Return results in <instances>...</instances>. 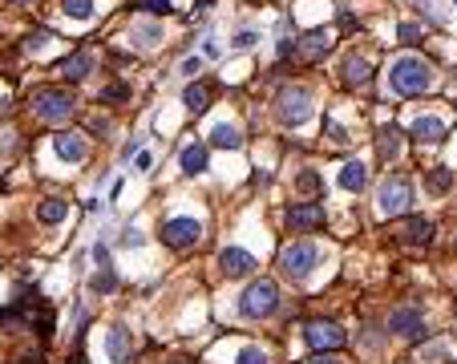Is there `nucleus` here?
Here are the masks:
<instances>
[{"label":"nucleus","instance_id":"1","mask_svg":"<svg viewBox=\"0 0 457 364\" xmlns=\"http://www.w3.org/2000/svg\"><path fill=\"white\" fill-rule=\"evenodd\" d=\"M389 85H393V93H401V98H417V93H425V89L433 85V65L425 61V57H417V53H405V57H396L393 69H389Z\"/></svg>","mask_w":457,"mask_h":364},{"label":"nucleus","instance_id":"2","mask_svg":"<svg viewBox=\"0 0 457 364\" xmlns=\"http://www.w3.org/2000/svg\"><path fill=\"white\" fill-rule=\"evenodd\" d=\"M279 308V288H275V279H251V288L243 291V300H239V316H247V320H263V316H275Z\"/></svg>","mask_w":457,"mask_h":364},{"label":"nucleus","instance_id":"3","mask_svg":"<svg viewBox=\"0 0 457 364\" xmlns=\"http://www.w3.org/2000/svg\"><path fill=\"white\" fill-rule=\"evenodd\" d=\"M275 118L284 126H304L312 118V93L304 85H284L275 93Z\"/></svg>","mask_w":457,"mask_h":364},{"label":"nucleus","instance_id":"4","mask_svg":"<svg viewBox=\"0 0 457 364\" xmlns=\"http://www.w3.org/2000/svg\"><path fill=\"white\" fill-rule=\"evenodd\" d=\"M409 202H413V187H409V178H401V175H389L381 182V190H376V211H381L384 219L405 214Z\"/></svg>","mask_w":457,"mask_h":364},{"label":"nucleus","instance_id":"5","mask_svg":"<svg viewBox=\"0 0 457 364\" xmlns=\"http://www.w3.org/2000/svg\"><path fill=\"white\" fill-rule=\"evenodd\" d=\"M73 110L77 105L65 89H37L33 93V113L45 122H65V118H73Z\"/></svg>","mask_w":457,"mask_h":364},{"label":"nucleus","instance_id":"6","mask_svg":"<svg viewBox=\"0 0 457 364\" xmlns=\"http://www.w3.org/2000/svg\"><path fill=\"white\" fill-rule=\"evenodd\" d=\"M320 251H316V243H287L284 255H279V267H284L287 279H308L312 267H316Z\"/></svg>","mask_w":457,"mask_h":364},{"label":"nucleus","instance_id":"7","mask_svg":"<svg viewBox=\"0 0 457 364\" xmlns=\"http://www.w3.org/2000/svg\"><path fill=\"white\" fill-rule=\"evenodd\" d=\"M162 239H166V247H174V251H186V247H195L198 239H202V223L198 219H166L162 223Z\"/></svg>","mask_w":457,"mask_h":364},{"label":"nucleus","instance_id":"8","mask_svg":"<svg viewBox=\"0 0 457 364\" xmlns=\"http://www.w3.org/2000/svg\"><path fill=\"white\" fill-rule=\"evenodd\" d=\"M304 340H308V348L316 352H336V348H344V328L332 324V320H316V324L304 328Z\"/></svg>","mask_w":457,"mask_h":364},{"label":"nucleus","instance_id":"9","mask_svg":"<svg viewBox=\"0 0 457 364\" xmlns=\"http://www.w3.org/2000/svg\"><path fill=\"white\" fill-rule=\"evenodd\" d=\"M328 223V214H324L320 202H296V207H287V227L304 235V231H320Z\"/></svg>","mask_w":457,"mask_h":364},{"label":"nucleus","instance_id":"10","mask_svg":"<svg viewBox=\"0 0 457 364\" xmlns=\"http://www.w3.org/2000/svg\"><path fill=\"white\" fill-rule=\"evenodd\" d=\"M389 332H396V336H405V340H421L425 336V316L417 308H396L389 316Z\"/></svg>","mask_w":457,"mask_h":364},{"label":"nucleus","instance_id":"11","mask_svg":"<svg viewBox=\"0 0 457 364\" xmlns=\"http://www.w3.org/2000/svg\"><path fill=\"white\" fill-rule=\"evenodd\" d=\"M219 267H222V276L243 279L255 271V255H247L243 247H227V251H219Z\"/></svg>","mask_w":457,"mask_h":364},{"label":"nucleus","instance_id":"12","mask_svg":"<svg viewBox=\"0 0 457 364\" xmlns=\"http://www.w3.org/2000/svg\"><path fill=\"white\" fill-rule=\"evenodd\" d=\"M401 243H409V247H429L433 243V223L429 219H421V214L405 219V227H401Z\"/></svg>","mask_w":457,"mask_h":364},{"label":"nucleus","instance_id":"13","mask_svg":"<svg viewBox=\"0 0 457 364\" xmlns=\"http://www.w3.org/2000/svg\"><path fill=\"white\" fill-rule=\"evenodd\" d=\"M376 150H381L384 162L401 158V150H405V134H401L396 126H381V130H376Z\"/></svg>","mask_w":457,"mask_h":364},{"label":"nucleus","instance_id":"14","mask_svg":"<svg viewBox=\"0 0 457 364\" xmlns=\"http://www.w3.org/2000/svg\"><path fill=\"white\" fill-rule=\"evenodd\" d=\"M328 49H332V33L328 28H316V33H308V37L299 41V57L304 61H320Z\"/></svg>","mask_w":457,"mask_h":364},{"label":"nucleus","instance_id":"15","mask_svg":"<svg viewBox=\"0 0 457 364\" xmlns=\"http://www.w3.org/2000/svg\"><path fill=\"white\" fill-rule=\"evenodd\" d=\"M413 138H417L421 146H437V142L445 138V122H437V118H425V113H421L417 122H413Z\"/></svg>","mask_w":457,"mask_h":364},{"label":"nucleus","instance_id":"16","mask_svg":"<svg viewBox=\"0 0 457 364\" xmlns=\"http://www.w3.org/2000/svg\"><path fill=\"white\" fill-rule=\"evenodd\" d=\"M57 73H61L65 81H81V77L93 73V57H89V53H73V57H65V61L57 65Z\"/></svg>","mask_w":457,"mask_h":364},{"label":"nucleus","instance_id":"17","mask_svg":"<svg viewBox=\"0 0 457 364\" xmlns=\"http://www.w3.org/2000/svg\"><path fill=\"white\" fill-rule=\"evenodd\" d=\"M53 150H57L61 162H86V142L73 138V134H57V138H53Z\"/></svg>","mask_w":457,"mask_h":364},{"label":"nucleus","instance_id":"18","mask_svg":"<svg viewBox=\"0 0 457 364\" xmlns=\"http://www.w3.org/2000/svg\"><path fill=\"white\" fill-rule=\"evenodd\" d=\"M372 81V69H369V61H364V57H356V53H352V57H344V85H369Z\"/></svg>","mask_w":457,"mask_h":364},{"label":"nucleus","instance_id":"19","mask_svg":"<svg viewBox=\"0 0 457 364\" xmlns=\"http://www.w3.org/2000/svg\"><path fill=\"white\" fill-rule=\"evenodd\" d=\"M364 182H369V166L360 162V158L344 162V170H340V187L344 190H364Z\"/></svg>","mask_w":457,"mask_h":364},{"label":"nucleus","instance_id":"20","mask_svg":"<svg viewBox=\"0 0 457 364\" xmlns=\"http://www.w3.org/2000/svg\"><path fill=\"white\" fill-rule=\"evenodd\" d=\"M106 352H110L113 364H122L130 356V332L125 328H110V336H106Z\"/></svg>","mask_w":457,"mask_h":364},{"label":"nucleus","instance_id":"21","mask_svg":"<svg viewBox=\"0 0 457 364\" xmlns=\"http://www.w3.org/2000/svg\"><path fill=\"white\" fill-rule=\"evenodd\" d=\"M183 170L186 175H202V170H207V146H202V142L183 146Z\"/></svg>","mask_w":457,"mask_h":364},{"label":"nucleus","instance_id":"22","mask_svg":"<svg viewBox=\"0 0 457 364\" xmlns=\"http://www.w3.org/2000/svg\"><path fill=\"white\" fill-rule=\"evenodd\" d=\"M210 146H219V150H239V146H243V134H239L235 126L222 122V126L210 130Z\"/></svg>","mask_w":457,"mask_h":364},{"label":"nucleus","instance_id":"23","mask_svg":"<svg viewBox=\"0 0 457 364\" xmlns=\"http://www.w3.org/2000/svg\"><path fill=\"white\" fill-rule=\"evenodd\" d=\"M449 187H453V170L449 166H433L429 175H425V190L429 194H445Z\"/></svg>","mask_w":457,"mask_h":364},{"label":"nucleus","instance_id":"24","mask_svg":"<svg viewBox=\"0 0 457 364\" xmlns=\"http://www.w3.org/2000/svg\"><path fill=\"white\" fill-rule=\"evenodd\" d=\"M65 214H69V202H65V199H45L37 207V219H41V223H49V227L61 223Z\"/></svg>","mask_w":457,"mask_h":364},{"label":"nucleus","instance_id":"25","mask_svg":"<svg viewBox=\"0 0 457 364\" xmlns=\"http://www.w3.org/2000/svg\"><path fill=\"white\" fill-rule=\"evenodd\" d=\"M183 101H186V110L190 113H207L210 110V89L207 85H186Z\"/></svg>","mask_w":457,"mask_h":364},{"label":"nucleus","instance_id":"26","mask_svg":"<svg viewBox=\"0 0 457 364\" xmlns=\"http://www.w3.org/2000/svg\"><path fill=\"white\" fill-rule=\"evenodd\" d=\"M89 288L98 291V296H110V291L118 288V276H113L110 267H98V271H93V279H89Z\"/></svg>","mask_w":457,"mask_h":364},{"label":"nucleus","instance_id":"27","mask_svg":"<svg viewBox=\"0 0 457 364\" xmlns=\"http://www.w3.org/2000/svg\"><path fill=\"white\" fill-rule=\"evenodd\" d=\"M61 13L73 21H89L93 16V0H61Z\"/></svg>","mask_w":457,"mask_h":364},{"label":"nucleus","instance_id":"28","mask_svg":"<svg viewBox=\"0 0 457 364\" xmlns=\"http://www.w3.org/2000/svg\"><path fill=\"white\" fill-rule=\"evenodd\" d=\"M296 190L299 194H316V190H320V175H316V170H304V175L296 178Z\"/></svg>","mask_w":457,"mask_h":364},{"label":"nucleus","instance_id":"29","mask_svg":"<svg viewBox=\"0 0 457 364\" xmlns=\"http://www.w3.org/2000/svg\"><path fill=\"white\" fill-rule=\"evenodd\" d=\"M235 364H267V352L255 348V344H247V348L239 352V360H235Z\"/></svg>","mask_w":457,"mask_h":364},{"label":"nucleus","instance_id":"30","mask_svg":"<svg viewBox=\"0 0 457 364\" xmlns=\"http://www.w3.org/2000/svg\"><path fill=\"white\" fill-rule=\"evenodd\" d=\"M118 243H122V247H142V243H146V235H142L138 227H125V231H122V239H118Z\"/></svg>","mask_w":457,"mask_h":364},{"label":"nucleus","instance_id":"31","mask_svg":"<svg viewBox=\"0 0 457 364\" xmlns=\"http://www.w3.org/2000/svg\"><path fill=\"white\" fill-rule=\"evenodd\" d=\"M134 33H138V37H146V45H158V41H162V28L158 25H134Z\"/></svg>","mask_w":457,"mask_h":364},{"label":"nucleus","instance_id":"32","mask_svg":"<svg viewBox=\"0 0 457 364\" xmlns=\"http://www.w3.org/2000/svg\"><path fill=\"white\" fill-rule=\"evenodd\" d=\"M49 41H53V33H49V28H41V33H29L25 49H45V45H49Z\"/></svg>","mask_w":457,"mask_h":364},{"label":"nucleus","instance_id":"33","mask_svg":"<svg viewBox=\"0 0 457 364\" xmlns=\"http://www.w3.org/2000/svg\"><path fill=\"white\" fill-rule=\"evenodd\" d=\"M324 138H332L336 146H348V134L340 126H336V122H324Z\"/></svg>","mask_w":457,"mask_h":364},{"label":"nucleus","instance_id":"34","mask_svg":"<svg viewBox=\"0 0 457 364\" xmlns=\"http://www.w3.org/2000/svg\"><path fill=\"white\" fill-rule=\"evenodd\" d=\"M125 93H130L125 85H110V89H101V101H125Z\"/></svg>","mask_w":457,"mask_h":364},{"label":"nucleus","instance_id":"35","mask_svg":"<svg viewBox=\"0 0 457 364\" xmlns=\"http://www.w3.org/2000/svg\"><path fill=\"white\" fill-rule=\"evenodd\" d=\"M138 9H146V13H166L170 0H138Z\"/></svg>","mask_w":457,"mask_h":364},{"label":"nucleus","instance_id":"36","mask_svg":"<svg viewBox=\"0 0 457 364\" xmlns=\"http://www.w3.org/2000/svg\"><path fill=\"white\" fill-rule=\"evenodd\" d=\"M396 37H401V41H409V45H413V41L421 37V28H417V25H401V28H396Z\"/></svg>","mask_w":457,"mask_h":364},{"label":"nucleus","instance_id":"37","mask_svg":"<svg viewBox=\"0 0 457 364\" xmlns=\"http://www.w3.org/2000/svg\"><path fill=\"white\" fill-rule=\"evenodd\" d=\"M299 364H340V360L328 356V352H316V356H308V360H299Z\"/></svg>","mask_w":457,"mask_h":364},{"label":"nucleus","instance_id":"38","mask_svg":"<svg viewBox=\"0 0 457 364\" xmlns=\"http://www.w3.org/2000/svg\"><path fill=\"white\" fill-rule=\"evenodd\" d=\"M183 73H190V77L202 73V61H198V57H186V61H183Z\"/></svg>","mask_w":457,"mask_h":364},{"label":"nucleus","instance_id":"39","mask_svg":"<svg viewBox=\"0 0 457 364\" xmlns=\"http://www.w3.org/2000/svg\"><path fill=\"white\" fill-rule=\"evenodd\" d=\"M255 45V33H239L235 37V49H251Z\"/></svg>","mask_w":457,"mask_h":364},{"label":"nucleus","instance_id":"40","mask_svg":"<svg viewBox=\"0 0 457 364\" xmlns=\"http://www.w3.org/2000/svg\"><path fill=\"white\" fill-rule=\"evenodd\" d=\"M134 154H138V138H134V142H125V146H122V158H134Z\"/></svg>","mask_w":457,"mask_h":364},{"label":"nucleus","instance_id":"41","mask_svg":"<svg viewBox=\"0 0 457 364\" xmlns=\"http://www.w3.org/2000/svg\"><path fill=\"white\" fill-rule=\"evenodd\" d=\"M16 4H25V0H16Z\"/></svg>","mask_w":457,"mask_h":364}]
</instances>
